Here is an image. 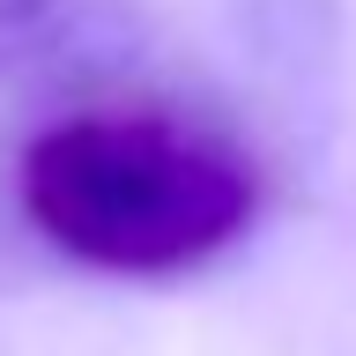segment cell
Segmentation results:
<instances>
[{"label":"cell","instance_id":"2","mask_svg":"<svg viewBox=\"0 0 356 356\" xmlns=\"http://www.w3.org/2000/svg\"><path fill=\"white\" fill-rule=\"evenodd\" d=\"M60 0H0V30H22V22H38V15H52Z\"/></svg>","mask_w":356,"mask_h":356},{"label":"cell","instance_id":"1","mask_svg":"<svg viewBox=\"0 0 356 356\" xmlns=\"http://www.w3.org/2000/svg\"><path fill=\"white\" fill-rule=\"evenodd\" d=\"M22 222L104 275H178L260 216V163L208 119L163 104H82L22 141Z\"/></svg>","mask_w":356,"mask_h":356}]
</instances>
